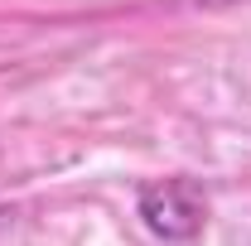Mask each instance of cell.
Listing matches in <instances>:
<instances>
[{"instance_id":"cell-1","label":"cell","mask_w":251,"mask_h":246,"mask_svg":"<svg viewBox=\"0 0 251 246\" xmlns=\"http://www.w3.org/2000/svg\"><path fill=\"white\" fill-rule=\"evenodd\" d=\"M135 213H140V222L155 232L159 242H193L203 232V222H208V198H203V188L193 179L174 174V179L140 184Z\"/></svg>"}]
</instances>
